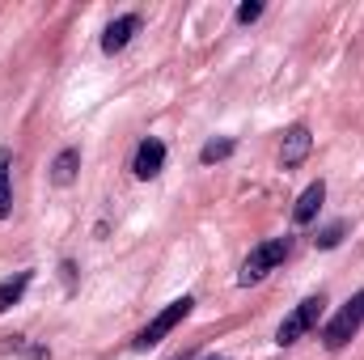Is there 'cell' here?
<instances>
[{
  "instance_id": "cell-1",
  "label": "cell",
  "mask_w": 364,
  "mask_h": 360,
  "mask_svg": "<svg viewBox=\"0 0 364 360\" xmlns=\"http://www.w3.org/2000/svg\"><path fill=\"white\" fill-rule=\"evenodd\" d=\"M292 255V238H272V242H259L250 255H246V263H242V275H237V284L242 288H250V284H259V280H267L284 259Z\"/></svg>"
},
{
  "instance_id": "cell-2",
  "label": "cell",
  "mask_w": 364,
  "mask_h": 360,
  "mask_svg": "<svg viewBox=\"0 0 364 360\" xmlns=\"http://www.w3.org/2000/svg\"><path fill=\"white\" fill-rule=\"evenodd\" d=\"M360 327H364V288L343 305V309H339V314H335V318H331V322H326V327H322V344H326L331 352H339L343 344L356 339Z\"/></svg>"
},
{
  "instance_id": "cell-3",
  "label": "cell",
  "mask_w": 364,
  "mask_h": 360,
  "mask_svg": "<svg viewBox=\"0 0 364 360\" xmlns=\"http://www.w3.org/2000/svg\"><path fill=\"white\" fill-rule=\"evenodd\" d=\"M322 305H326V297H322V292H318V297H305V301H301L284 322H279L275 344H279V348H292L301 335H309V331L318 327V318H322Z\"/></svg>"
},
{
  "instance_id": "cell-4",
  "label": "cell",
  "mask_w": 364,
  "mask_h": 360,
  "mask_svg": "<svg viewBox=\"0 0 364 360\" xmlns=\"http://www.w3.org/2000/svg\"><path fill=\"white\" fill-rule=\"evenodd\" d=\"M191 309H195V297H178V301H170V305H166V309H161V314H157V318L140 331V335H136V348H140V352L157 348V344H161V339L178 327L182 318H191Z\"/></svg>"
},
{
  "instance_id": "cell-5",
  "label": "cell",
  "mask_w": 364,
  "mask_h": 360,
  "mask_svg": "<svg viewBox=\"0 0 364 360\" xmlns=\"http://www.w3.org/2000/svg\"><path fill=\"white\" fill-rule=\"evenodd\" d=\"M161 166H166V144H161L157 136L140 140V144H136V157H132V174L140 182H149V179L161 174Z\"/></svg>"
},
{
  "instance_id": "cell-6",
  "label": "cell",
  "mask_w": 364,
  "mask_h": 360,
  "mask_svg": "<svg viewBox=\"0 0 364 360\" xmlns=\"http://www.w3.org/2000/svg\"><path fill=\"white\" fill-rule=\"evenodd\" d=\"M140 34V17L136 13H123V17H114L110 26H106V34H102V51L106 55H119V51H127V43Z\"/></svg>"
},
{
  "instance_id": "cell-7",
  "label": "cell",
  "mask_w": 364,
  "mask_h": 360,
  "mask_svg": "<svg viewBox=\"0 0 364 360\" xmlns=\"http://www.w3.org/2000/svg\"><path fill=\"white\" fill-rule=\"evenodd\" d=\"M309 149H314L309 127H305V123L288 127V136H284V144H279V166H284V170H296V166L309 157Z\"/></svg>"
},
{
  "instance_id": "cell-8",
  "label": "cell",
  "mask_w": 364,
  "mask_h": 360,
  "mask_svg": "<svg viewBox=\"0 0 364 360\" xmlns=\"http://www.w3.org/2000/svg\"><path fill=\"white\" fill-rule=\"evenodd\" d=\"M322 199H326V182H309L305 191H301V199H296V208H292V225H309L314 216H318V208H322Z\"/></svg>"
},
{
  "instance_id": "cell-9",
  "label": "cell",
  "mask_w": 364,
  "mask_h": 360,
  "mask_svg": "<svg viewBox=\"0 0 364 360\" xmlns=\"http://www.w3.org/2000/svg\"><path fill=\"white\" fill-rule=\"evenodd\" d=\"M30 280H34V271H17V275H4V280H0V314H4L9 305H17V301L26 297Z\"/></svg>"
},
{
  "instance_id": "cell-10",
  "label": "cell",
  "mask_w": 364,
  "mask_h": 360,
  "mask_svg": "<svg viewBox=\"0 0 364 360\" xmlns=\"http://www.w3.org/2000/svg\"><path fill=\"white\" fill-rule=\"evenodd\" d=\"M77 170H81V149H64V153L51 162V182H55V186H68V182L77 179Z\"/></svg>"
},
{
  "instance_id": "cell-11",
  "label": "cell",
  "mask_w": 364,
  "mask_h": 360,
  "mask_svg": "<svg viewBox=\"0 0 364 360\" xmlns=\"http://www.w3.org/2000/svg\"><path fill=\"white\" fill-rule=\"evenodd\" d=\"M233 149H237V140H229V136H216V140H208V144L199 149V162H203V166H216V162L233 157Z\"/></svg>"
},
{
  "instance_id": "cell-12",
  "label": "cell",
  "mask_w": 364,
  "mask_h": 360,
  "mask_svg": "<svg viewBox=\"0 0 364 360\" xmlns=\"http://www.w3.org/2000/svg\"><path fill=\"white\" fill-rule=\"evenodd\" d=\"M13 212V182H9V153L0 149V221Z\"/></svg>"
},
{
  "instance_id": "cell-13",
  "label": "cell",
  "mask_w": 364,
  "mask_h": 360,
  "mask_svg": "<svg viewBox=\"0 0 364 360\" xmlns=\"http://www.w3.org/2000/svg\"><path fill=\"white\" fill-rule=\"evenodd\" d=\"M343 233H348V221H331V225H326L314 242H318V250H335V246L343 242Z\"/></svg>"
},
{
  "instance_id": "cell-14",
  "label": "cell",
  "mask_w": 364,
  "mask_h": 360,
  "mask_svg": "<svg viewBox=\"0 0 364 360\" xmlns=\"http://www.w3.org/2000/svg\"><path fill=\"white\" fill-rule=\"evenodd\" d=\"M259 17H263V4H259V0L237 4V26H250V21H259Z\"/></svg>"
},
{
  "instance_id": "cell-15",
  "label": "cell",
  "mask_w": 364,
  "mask_h": 360,
  "mask_svg": "<svg viewBox=\"0 0 364 360\" xmlns=\"http://www.w3.org/2000/svg\"><path fill=\"white\" fill-rule=\"evenodd\" d=\"M60 271H64V284H68V292H73V284H77V268H73V263H64Z\"/></svg>"
},
{
  "instance_id": "cell-16",
  "label": "cell",
  "mask_w": 364,
  "mask_h": 360,
  "mask_svg": "<svg viewBox=\"0 0 364 360\" xmlns=\"http://www.w3.org/2000/svg\"><path fill=\"white\" fill-rule=\"evenodd\" d=\"M174 360H195V356H191V352H182V356H174Z\"/></svg>"
},
{
  "instance_id": "cell-17",
  "label": "cell",
  "mask_w": 364,
  "mask_h": 360,
  "mask_svg": "<svg viewBox=\"0 0 364 360\" xmlns=\"http://www.w3.org/2000/svg\"><path fill=\"white\" fill-rule=\"evenodd\" d=\"M208 360H229V356H208Z\"/></svg>"
}]
</instances>
